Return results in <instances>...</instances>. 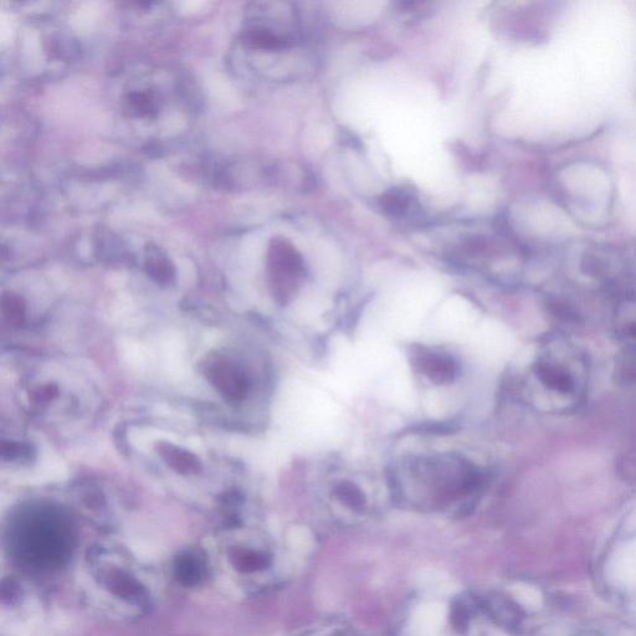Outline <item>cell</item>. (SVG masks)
Wrapping results in <instances>:
<instances>
[{"mask_svg":"<svg viewBox=\"0 0 636 636\" xmlns=\"http://www.w3.org/2000/svg\"><path fill=\"white\" fill-rule=\"evenodd\" d=\"M335 496L341 504L355 512H362L367 505L366 496L363 491L352 482H341L336 486Z\"/></svg>","mask_w":636,"mask_h":636,"instance_id":"8","label":"cell"},{"mask_svg":"<svg viewBox=\"0 0 636 636\" xmlns=\"http://www.w3.org/2000/svg\"><path fill=\"white\" fill-rule=\"evenodd\" d=\"M413 196L403 189H392L384 194L381 199L383 212L392 218H400L407 214L412 208Z\"/></svg>","mask_w":636,"mask_h":636,"instance_id":"7","label":"cell"},{"mask_svg":"<svg viewBox=\"0 0 636 636\" xmlns=\"http://www.w3.org/2000/svg\"><path fill=\"white\" fill-rule=\"evenodd\" d=\"M268 273L276 301L286 304L299 289L306 273L304 259L285 238L271 240L268 250Z\"/></svg>","mask_w":636,"mask_h":636,"instance_id":"1","label":"cell"},{"mask_svg":"<svg viewBox=\"0 0 636 636\" xmlns=\"http://www.w3.org/2000/svg\"><path fill=\"white\" fill-rule=\"evenodd\" d=\"M146 270L153 280L161 284H168L176 275V270L168 256L152 244L146 249Z\"/></svg>","mask_w":636,"mask_h":636,"instance_id":"6","label":"cell"},{"mask_svg":"<svg viewBox=\"0 0 636 636\" xmlns=\"http://www.w3.org/2000/svg\"><path fill=\"white\" fill-rule=\"evenodd\" d=\"M158 453L173 470L181 474L198 473L200 460L191 451L178 448L176 445L163 443L158 445Z\"/></svg>","mask_w":636,"mask_h":636,"instance_id":"4","label":"cell"},{"mask_svg":"<svg viewBox=\"0 0 636 636\" xmlns=\"http://www.w3.org/2000/svg\"><path fill=\"white\" fill-rule=\"evenodd\" d=\"M207 376L213 386L228 400L239 402L249 389L243 369L225 358H215L208 363Z\"/></svg>","mask_w":636,"mask_h":636,"instance_id":"2","label":"cell"},{"mask_svg":"<svg viewBox=\"0 0 636 636\" xmlns=\"http://www.w3.org/2000/svg\"><path fill=\"white\" fill-rule=\"evenodd\" d=\"M412 363L415 371L435 384L455 381L460 371L459 364L453 357L420 346L415 347L412 352Z\"/></svg>","mask_w":636,"mask_h":636,"instance_id":"3","label":"cell"},{"mask_svg":"<svg viewBox=\"0 0 636 636\" xmlns=\"http://www.w3.org/2000/svg\"><path fill=\"white\" fill-rule=\"evenodd\" d=\"M326 636H348V635L342 634V633H335V634H328Z\"/></svg>","mask_w":636,"mask_h":636,"instance_id":"11","label":"cell"},{"mask_svg":"<svg viewBox=\"0 0 636 636\" xmlns=\"http://www.w3.org/2000/svg\"><path fill=\"white\" fill-rule=\"evenodd\" d=\"M4 314L9 317V321L19 323L23 320L24 306L18 296L13 294L3 297Z\"/></svg>","mask_w":636,"mask_h":636,"instance_id":"10","label":"cell"},{"mask_svg":"<svg viewBox=\"0 0 636 636\" xmlns=\"http://www.w3.org/2000/svg\"><path fill=\"white\" fill-rule=\"evenodd\" d=\"M128 109L140 117H152L156 115V101L151 92L135 91L127 96Z\"/></svg>","mask_w":636,"mask_h":636,"instance_id":"9","label":"cell"},{"mask_svg":"<svg viewBox=\"0 0 636 636\" xmlns=\"http://www.w3.org/2000/svg\"><path fill=\"white\" fill-rule=\"evenodd\" d=\"M244 40L251 48L266 51H278L290 46V39L285 37V35L278 34L273 29L264 27L249 29L244 34Z\"/></svg>","mask_w":636,"mask_h":636,"instance_id":"5","label":"cell"}]
</instances>
